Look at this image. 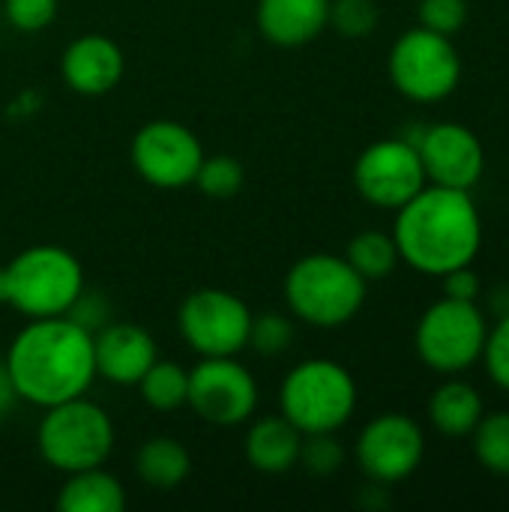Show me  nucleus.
I'll return each mask as SVG.
<instances>
[{"instance_id":"f257e3e1","label":"nucleus","mask_w":509,"mask_h":512,"mask_svg":"<svg viewBox=\"0 0 509 512\" xmlns=\"http://www.w3.org/2000/svg\"><path fill=\"white\" fill-rule=\"evenodd\" d=\"M3 360L18 399L36 408L87 396L96 381L93 333L66 315L30 318L15 333Z\"/></svg>"},{"instance_id":"f03ea898","label":"nucleus","mask_w":509,"mask_h":512,"mask_svg":"<svg viewBox=\"0 0 509 512\" xmlns=\"http://www.w3.org/2000/svg\"><path fill=\"white\" fill-rule=\"evenodd\" d=\"M390 234L399 258L411 270L441 279L444 273L477 261L483 249V216L471 192L426 183L396 210Z\"/></svg>"},{"instance_id":"7ed1b4c3","label":"nucleus","mask_w":509,"mask_h":512,"mask_svg":"<svg viewBox=\"0 0 509 512\" xmlns=\"http://www.w3.org/2000/svg\"><path fill=\"white\" fill-rule=\"evenodd\" d=\"M366 279L348 258L312 252L285 276V303L291 315L318 330H336L354 321L366 303Z\"/></svg>"},{"instance_id":"20e7f679","label":"nucleus","mask_w":509,"mask_h":512,"mask_svg":"<svg viewBox=\"0 0 509 512\" xmlns=\"http://www.w3.org/2000/svg\"><path fill=\"white\" fill-rule=\"evenodd\" d=\"M81 291V261L63 246H27L3 267V303L24 318L66 315Z\"/></svg>"},{"instance_id":"39448f33","label":"nucleus","mask_w":509,"mask_h":512,"mask_svg":"<svg viewBox=\"0 0 509 512\" xmlns=\"http://www.w3.org/2000/svg\"><path fill=\"white\" fill-rule=\"evenodd\" d=\"M357 411L354 375L327 357L297 363L279 387V414L303 435L339 432Z\"/></svg>"},{"instance_id":"423d86ee","label":"nucleus","mask_w":509,"mask_h":512,"mask_svg":"<svg viewBox=\"0 0 509 512\" xmlns=\"http://www.w3.org/2000/svg\"><path fill=\"white\" fill-rule=\"evenodd\" d=\"M36 447L42 462L60 474L99 468L114 450V423L105 408L78 396L45 408L36 429Z\"/></svg>"},{"instance_id":"0eeeda50","label":"nucleus","mask_w":509,"mask_h":512,"mask_svg":"<svg viewBox=\"0 0 509 512\" xmlns=\"http://www.w3.org/2000/svg\"><path fill=\"white\" fill-rule=\"evenodd\" d=\"M387 72L393 87L405 99L435 105L456 93L462 81V57L450 36L432 33L426 27H411L393 42Z\"/></svg>"},{"instance_id":"6e6552de","label":"nucleus","mask_w":509,"mask_h":512,"mask_svg":"<svg viewBox=\"0 0 509 512\" xmlns=\"http://www.w3.org/2000/svg\"><path fill=\"white\" fill-rule=\"evenodd\" d=\"M489 321L477 303L441 297L432 303L414 330L417 357L438 375H462L480 363Z\"/></svg>"},{"instance_id":"1a4fd4ad","label":"nucleus","mask_w":509,"mask_h":512,"mask_svg":"<svg viewBox=\"0 0 509 512\" xmlns=\"http://www.w3.org/2000/svg\"><path fill=\"white\" fill-rule=\"evenodd\" d=\"M177 324L198 357H237L249 348L252 309L231 291L198 288L183 300Z\"/></svg>"},{"instance_id":"9d476101","label":"nucleus","mask_w":509,"mask_h":512,"mask_svg":"<svg viewBox=\"0 0 509 512\" xmlns=\"http://www.w3.org/2000/svg\"><path fill=\"white\" fill-rule=\"evenodd\" d=\"M186 405L210 426L234 429L255 417L258 384L237 357H201L189 369Z\"/></svg>"},{"instance_id":"9b49d317","label":"nucleus","mask_w":509,"mask_h":512,"mask_svg":"<svg viewBox=\"0 0 509 512\" xmlns=\"http://www.w3.org/2000/svg\"><path fill=\"white\" fill-rule=\"evenodd\" d=\"M426 456V435L420 423L408 414L390 411L372 417L354 444V459L360 471L381 486H396L408 480Z\"/></svg>"},{"instance_id":"f8f14e48","label":"nucleus","mask_w":509,"mask_h":512,"mask_svg":"<svg viewBox=\"0 0 509 512\" xmlns=\"http://www.w3.org/2000/svg\"><path fill=\"white\" fill-rule=\"evenodd\" d=\"M426 183L429 180H426L420 153L402 135L369 144L354 162V186L360 198L378 210L396 213Z\"/></svg>"},{"instance_id":"ddd939ff","label":"nucleus","mask_w":509,"mask_h":512,"mask_svg":"<svg viewBox=\"0 0 509 512\" xmlns=\"http://www.w3.org/2000/svg\"><path fill=\"white\" fill-rule=\"evenodd\" d=\"M204 147L198 135L177 120H150L132 138V165L156 189H183L195 183Z\"/></svg>"},{"instance_id":"4468645a","label":"nucleus","mask_w":509,"mask_h":512,"mask_svg":"<svg viewBox=\"0 0 509 512\" xmlns=\"http://www.w3.org/2000/svg\"><path fill=\"white\" fill-rule=\"evenodd\" d=\"M426 180L447 189L471 192L486 171V150L477 132L465 123L444 120L426 126L417 144Z\"/></svg>"},{"instance_id":"2eb2a0df","label":"nucleus","mask_w":509,"mask_h":512,"mask_svg":"<svg viewBox=\"0 0 509 512\" xmlns=\"http://www.w3.org/2000/svg\"><path fill=\"white\" fill-rule=\"evenodd\" d=\"M159 351L153 336L129 321H108L93 333V360L96 378H105L120 387H132L156 363Z\"/></svg>"},{"instance_id":"dca6fc26","label":"nucleus","mask_w":509,"mask_h":512,"mask_svg":"<svg viewBox=\"0 0 509 512\" xmlns=\"http://www.w3.org/2000/svg\"><path fill=\"white\" fill-rule=\"evenodd\" d=\"M126 72L123 48L102 33H84L72 39L60 57V75L69 90L81 96L111 93Z\"/></svg>"},{"instance_id":"f3484780","label":"nucleus","mask_w":509,"mask_h":512,"mask_svg":"<svg viewBox=\"0 0 509 512\" xmlns=\"http://www.w3.org/2000/svg\"><path fill=\"white\" fill-rule=\"evenodd\" d=\"M255 24L267 42L300 48L330 27V0H258Z\"/></svg>"},{"instance_id":"a211bd4d","label":"nucleus","mask_w":509,"mask_h":512,"mask_svg":"<svg viewBox=\"0 0 509 512\" xmlns=\"http://www.w3.org/2000/svg\"><path fill=\"white\" fill-rule=\"evenodd\" d=\"M300 444H303V432L294 423H288L282 414H267L249 426L243 450H246L249 465L258 474L279 477V474H288L291 468H297Z\"/></svg>"},{"instance_id":"6ab92c4d","label":"nucleus","mask_w":509,"mask_h":512,"mask_svg":"<svg viewBox=\"0 0 509 512\" xmlns=\"http://www.w3.org/2000/svg\"><path fill=\"white\" fill-rule=\"evenodd\" d=\"M483 414V396L459 375H450L429 399V420L447 438H471Z\"/></svg>"},{"instance_id":"aec40b11","label":"nucleus","mask_w":509,"mask_h":512,"mask_svg":"<svg viewBox=\"0 0 509 512\" xmlns=\"http://www.w3.org/2000/svg\"><path fill=\"white\" fill-rule=\"evenodd\" d=\"M135 474L144 486H150L156 492H174L189 480L192 456L177 438L159 435V438H150L138 447Z\"/></svg>"},{"instance_id":"412c9836","label":"nucleus","mask_w":509,"mask_h":512,"mask_svg":"<svg viewBox=\"0 0 509 512\" xmlns=\"http://www.w3.org/2000/svg\"><path fill=\"white\" fill-rule=\"evenodd\" d=\"M57 507L63 512H120L126 507V492L120 480L102 471L99 465L66 474V483L57 495Z\"/></svg>"},{"instance_id":"4be33fe9","label":"nucleus","mask_w":509,"mask_h":512,"mask_svg":"<svg viewBox=\"0 0 509 512\" xmlns=\"http://www.w3.org/2000/svg\"><path fill=\"white\" fill-rule=\"evenodd\" d=\"M345 258L366 282H381V279L393 276L402 261L393 234H384V231H360L348 243Z\"/></svg>"},{"instance_id":"5701e85b","label":"nucleus","mask_w":509,"mask_h":512,"mask_svg":"<svg viewBox=\"0 0 509 512\" xmlns=\"http://www.w3.org/2000/svg\"><path fill=\"white\" fill-rule=\"evenodd\" d=\"M135 387L153 411H177L189 396V369L156 357V363L141 375Z\"/></svg>"},{"instance_id":"b1692460","label":"nucleus","mask_w":509,"mask_h":512,"mask_svg":"<svg viewBox=\"0 0 509 512\" xmlns=\"http://www.w3.org/2000/svg\"><path fill=\"white\" fill-rule=\"evenodd\" d=\"M471 441H474L477 462L489 474L509 477V411L483 414V420L471 432Z\"/></svg>"},{"instance_id":"393cba45","label":"nucleus","mask_w":509,"mask_h":512,"mask_svg":"<svg viewBox=\"0 0 509 512\" xmlns=\"http://www.w3.org/2000/svg\"><path fill=\"white\" fill-rule=\"evenodd\" d=\"M246 183V171L243 165L234 159V156H204L201 159V168L195 174V186L207 195V198H216V201H225V198H234Z\"/></svg>"},{"instance_id":"a878e982","label":"nucleus","mask_w":509,"mask_h":512,"mask_svg":"<svg viewBox=\"0 0 509 512\" xmlns=\"http://www.w3.org/2000/svg\"><path fill=\"white\" fill-rule=\"evenodd\" d=\"M381 21L375 0H330V27L345 39H366Z\"/></svg>"},{"instance_id":"bb28decb","label":"nucleus","mask_w":509,"mask_h":512,"mask_svg":"<svg viewBox=\"0 0 509 512\" xmlns=\"http://www.w3.org/2000/svg\"><path fill=\"white\" fill-rule=\"evenodd\" d=\"M294 342V321L282 312H264L252 315L249 327V348L258 351L261 357H279L291 348Z\"/></svg>"},{"instance_id":"cd10ccee","label":"nucleus","mask_w":509,"mask_h":512,"mask_svg":"<svg viewBox=\"0 0 509 512\" xmlns=\"http://www.w3.org/2000/svg\"><path fill=\"white\" fill-rule=\"evenodd\" d=\"M297 465H303L312 477H333L345 465V447L336 441V432L303 435Z\"/></svg>"},{"instance_id":"c85d7f7f","label":"nucleus","mask_w":509,"mask_h":512,"mask_svg":"<svg viewBox=\"0 0 509 512\" xmlns=\"http://www.w3.org/2000/svg\"><path fill=\"white\" fill-rule=\"evenodd\" d=\"M417 18H420V27L453 39L456 33L465 30L471 18V6L468 0H420Z\"/></svg>"},{"instance_id":"c756f323","label":"nucleus","mask_w":509,"mask_h":512,"mask_svg":"<svg viewBox=\"0 0 509 512\" xmlns=\"http://www.w3.org/2000/svg\"><path fill=\"white\" fill-rule=\"evenodd\" d=\"M3 21L18 33H39L57 18V0H3Z\"/></svg>"},{"instance_id":"7c9ffc66","label":"nucleus","mask_w":509,"mask_h":512,"mask_svg":"<svg viewBox=\"0 0 509 512\" xmlns=\"http://www.w3.org/2000/svg\"><path fill=\"white\" fill-rule=\"evenodd\" d=\"M480 360H483L486 375L492 378V384L509 393V312L498 318L495 327H489Z\"/></svg>"},{"instance_id":"2f4dec72","label":"nucleus","mask_w":509,"mask_h":512,"mask_svg":"<svg viewBox=\"0 0 509 512\" xmlns=\"http://www.w3.org/2000/svg\"><path fill=\"white\" fill-rule=\"evenodd\" d=\"M66 318H72V321H75L78 327H84L87 333H96V330H102L108 321H114V318H111V303H108V297L99 294V291H87V285H84V291L75 297V303L69 306Z\"/></svg>"},{"instance_id":"473e14b6","label":"nucleus","mask_w":509,"mask_h":512,"mask_svg":"<svg viewBox=\"0 0 509 512\" xmlns=\"http://www.w3.org/2000/svg\"><path fill=\"white\" fill-rule=\"evenodd\" d=\"M441 282H444V297H450V300L477 303V297L483 294V282H480V276L474 273V264L456 267V270L444 273Z\"/></svg>"},{"instance_id":"72a5a7b5","label":"nucleus","mask_w":509,"mask_h":512,"mask_svg":"<svg viewBox=\"0 0 509 512\" xmlns=\"http://www.w3.org/2000/svg\"><path fill=\"white\" fill-rule=\"evenodd\" d=\"M18 402H21V399H18V393H15V384H12V378H9L6 360H0V420H6Z\"/></svg>"},{"instance_id":"f704fd0d","label":"nucleus","mask_w":509,"mask_h":512,"mask_svg":"<svg viewBox=\"0 0 509 512\" xmlns=\"http://www.w3.org/2000/svg\"><path fill=\"white\" fill-rule=\"evenodd\" d=\"M0 303H3V267H0Z\"/></svg>"},{"instance_id":"c9c22d12","label":"nucleus","mask_w":509,"mask_h":512,"mask_svg":"<svg viewBox=\"0 0 509 512\" xmlns=\"http://www.w3.org/2000/svg\"><path fill=\"white\" fill-rule=\"evenodd\" d=\"M0 21H3V12H0Z\"/></svg>"}]
</instances>
